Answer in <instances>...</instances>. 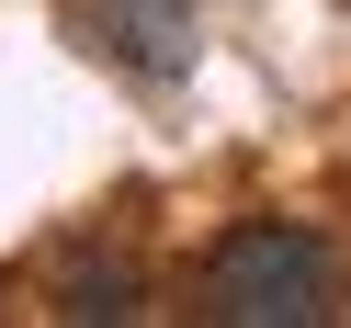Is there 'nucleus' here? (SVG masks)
<instances>
[{
	"instance_id": "f257e3e1",
	"label": "nucleus",
	"mask_w": 351,
	"mask_h": 328,
	"mask_svg": "<svg viewBox=\"0 0 351 328\" xmlns=\"http://www.w3.org/2000/svg\"><path fill=\"white\" fill-rule=\"evenodd\" d=\"M193 317L215 328H328L340 317V249L295 215H250L204 249V283H193Z\"/></svg>"
},
{
	"instance_id": "f03ea898",
	"label": "nucleus",
	"mask_w": 351,
	"mask_h": 328,
	"mask_svg": "<svg viewBox=\"0 0 351 328\" xmlns=\"http://www.w3.org/2000/svg\"><path fill=\"white\" fill-rule=\"evenodd\" d=\"M80 23H91V46L102 57H125V68H147V79H182L193 68V0H80Z\"/></svg>"
},
{
	"instance_id": "7ed1b4c3",
	"label": "nucleus",
	"mask_w": 351,
	"mask_h": 328,
	"mask_svg": "<svg viewBox=\"0 0 351 328\" xmlns=\"http://www.w3.org/2000/svg\"><path fill=\"white\" fill-rule=\"evenodd\" d=\"M136 260H102V272H69L57 283V305H69V317H136Z\"/></svg>"
}]
</instances>
